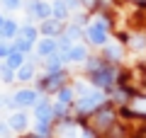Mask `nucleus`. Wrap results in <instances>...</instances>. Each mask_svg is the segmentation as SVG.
Here are the masks:
<instances>
[{"label": "nucleus", "instance_id": "27", "mask_svg": "<svg viewBox=\"0 0 146 138\" xmlns=\"http://www.w3.org/2000/svg\"><path fill=\"white\" fill-rule=\"evenodd\" d=\"M7 133H10V124L0 121V138H7Z\"/></svg>", "mask_w": 146, "mask_h": 138}, {"label": "nucleus", "instance_id": "16", "mask_svg": "<svg viewBox=\"0 0 146 138\" xmlns=\"http://www.w3.org/2000/svg\"><path fill=\"white\" fill-rule=\"evenodd\" d=\"M20 36L27 39V41H39L36 39V36H39V29H36L34 24H25V27H20Z\"/></svg>", "mask_w": 146, "mask_h": 138}, {"label": "nucleus", "instance_id": "12", "mask_svg": "<svg viewBox=\"0 0 146 138\" xmlns=\"http://www.w3.org/2000/svg\"><path fill=\"white\" fill-rule=\"evenodd\" d=\"M39 32H42L44 36H54V34H58V32H61V22L58 20H44L42 22V27H39Z\"/></svg>", "mask_w": 146, "mask_h": 138}, {"label": "nucleus", "instance_id": "22", "mask_svg": "<svg viewBox=\"0 0 146 138\" xmlns=\"http://www.w3.org/2000/svg\"><path fill=\"white\" fill-rule=\"evenodd\" d=\"M98 124H100V126H110V124H112V112H105V114H100V116H98Z\"/></svg>", "mask_w": 146, "mask_h": 138}, {"label": "nucleus", "instance_id": "3", "mask_svg": "<svg viewBox=\"0 0 146 138\" xmlns=\"http://www.w3.org/2000/svg\"><path fill=\"white\" fill-rule=\"evenodd\" d=\"M102 102H105L102 90H100V87H93L88 95L78 97V109H80V112H90V109H95L98 104H102Z\"/></svg>", "mask_w": 146, "mask_h": 138}, {"label": "nucleus", "instance_id": "14", "mask_svg": "<svg viewBox=\"0 0 146 138\" xmlns=\"http://www.w3.org/2000/svg\"><path fill=\"white\" fill-rule=\"evenodd\" d=\"M61 66H63V58L58 56V53L44 58V70H46V73H58V68H61Z\"/></svg>", "mask_w": 146, "mask_h": 138}, {"label": "nucleus", "instance_id": "18", "mask_svg": "<svg viewBox=\"0 0 146 138\" xmlns=\"http://www.w3.org/2000/svg\"><path fill=\"white\" fill-rule=\"evenodd\" d=\"M105 56L112 58V61H119L122 58V49L117 44H105Z\"/></svg>", "mask_w": 146, "mask_h": 138}, {"label": "nucleus", "instance_id": "24", "mask_svg": "<svg viewBox=\"0 0 146 138\" xmlns=\"http://www.w3.org/2000/svg\"><path fill=\"white\" fill-rule=\"evenodd\" d=\"M12 51V44H7V41H0V58H7Z\"/></svg>", "mask_w": 146, "mask_h": 138}, {"label": "nucleus", "instance_id": "4", "mask_svg": "<svg viewBox=\"0 0 146 138\" xmlns=\"http://www.w3.org/2000/svg\"><path fill=\"white\" fill-rule=\"evenodd\" d=\"M27 10L32 12V15L36 17V20H51L54 17V10L49 3H44V0H29V5H27Z\"/></svg>", "mask_w": 146, "mask_h": 138}, {"label": "nucleus", "instance_id": "7", "mask_svg": "<svg viewBox=\"0 0 146 138\" xmlns=\"http://www.w3.org/2000/svg\"><path fill=\"white\" fill-rule=\"evenodd\" d=\"M34 51H36V56L49 58V56H54V53L58 51V41H54L51 36H44V39H39L34 44Z\"/></svg>", "mask_w": 146, "mask_h": 138}, {"label": "nucleus", "instance_id": "11", "mask_svg": "<svg viewBox=\"0 0 146 138\" xmlns=\"http://www.w3.org/2000/svg\"><path fill=\"white\" fill-rule=\"evenodd\" d=\"M25 63H27V53L15 51V49H12V51H10V56L5 58V66L10 68V70H17V68H22Z\"/></svg>", "mask_w": 146, "mask_h": 138}, {"label": "nucleus", "instance_id": "2", "mask_svg": "<svg viewBox=\"0 0 146 138\" xmlns=\"http://www.w3.org/2000/svg\"><path fill=\"white\" fill-rule=\"evenodd\" d=\"M107 27H110L107 20H105V17H98V20L88 27L85 34H88V39L93 41L95 46H105V44H107Z\"/></svg>", "mask_w": 146, "mask_h": 138}, {"label": "nucleus", "instance_id": "9", "mask_svg": "<svg viewBox=\"0 0 146 138\" xmlns=\"http://www.w3.org/2000/svg\"><path fill=\"white\" fill-rule=\"evenodd\" d=\"M17 34H20V24H17L15 20H5V24L0 29V41H10V39H15Z\"/></svg>", "mask_w": 146, "mask_h": 138}, {"label": "nucleus", "instance_id": "26", "mask_svg": "<svg viewBox=\"0 0 146 138\" xmlns=\"http://www.w3.org/2000/svg\"><path fill=\"white\" fill-rule=\"evenodd\" d=\"M131 107H134V112H146V99H136Z\"/></svg>", "mask_w": 146, "mask_h": 138}, {"label": "nucleus", "instance_id": "29", "mask_svg": "<svg viewBox=\"0 0 146 138\" xmlns=\"http://www.w3.org/2000/svg\"><path fill=\"white\" fill-rule=\"evenodd\" d=\"M7 102H10V99H5V95H0V109L7 107Z\"/></svg>", "mask_w": 146, "mask_h": 138}, {"label": "nucleus", "instance_id": "31", "mask_svg": "<svg viewBox=\"0 0 146 138\" xmlns=\"http://www.w3.org/2000/svg\"><path fill=\"white\" fill-rule=\"evenodd\" d=\"M83 3H85V5H93V3H95V0H83Z\"/></svg>", "mask_w": 146, "mask_h": 138}, {"label": "nucleus", "instance_id": "10", "mask_svg": "<svg viewBox=\"0 0 146 138\" xmlns=\"http://www.w3.org/2000/svg\"><path fill=\"white\" fill-rule=\"evenodd\" d=\"M7 124H10L12 131H25V128L29 126V116H27L25 112H15L10 119H7Z\"/></svg>", "mask_w": 146, "mask_h": 138}, {"label": "nucleus", "instance_id": "19", "mask_svg": "<svg viewBox=\"0 0 146 138\" xmlns=\"http://www.w3.org/2000/svg\"><path fill=\"white\" fill-rule=\"evenodd\" d=\"M73 97H76V92L71 90V87H63V90H58V104H71L73 102Z\"/></svg>", "mask_w": 146, "mask_h": 138}, {"label": "nucleus", "instance_id": "25", "mask_svg": "<svg viewBox=\"0 0 146 138\" xmlns=\"http://www.w3.org/2000/svg\"><path fill=\"white\" fill-rule=\"evenodd\" d=\"M66 36H68V39H78V36H80V29H78V27H68Z\"/></svg>", "mask_w": 146, "mask_h": 138}, {"label": "nucleus", "instance_id": "13", "mask_svg": "<svg viewBox=\"0 0 146 138\" xmlns=\"http://www.w3.org/2000/svg\"><path fill=\"white\" fill-rule=\"evenodd\" d=\"M15 80H20V82L34 80V66H32V63H25L22 68H17L15 70Z\"/></svg>", "mask_w": 146, "mask_h": 138}, {"label": "nucleus", "instance_id": "23", "mask_svg": "<svg viewBox=\"0 0 146 138\" xmlns=\"http://www.w3.org/2000/svg\"><path fill=\"white\" fill-rule=\"evenodd\" d=\"M71 46H73V39H68V36H63V39L58 41V51H61V53H66L68 49H71Z\"/></svg>", "mask_w": 146, "mask_h": 138}, {"label": "nucleus", "instance_id": "5", "mask_svg": "<svg viewBox=\"0 0 146 138\" xmlns=\"http://www.w3.org/2000/svg\"><path fill=\"white\" fill-rule=\"evenodd\" d=\"M115 78H117V70L115 68H110V66H100L98 73H95V87H110V85H115Z\"/></svg>", "mask_w": 146, "mask_h": 138}, {"label": "nucleus", "instance_id": "6", "mask_svg": "<svg viewBox=\"0 0 146 138\" xmlns=\"http://www.w3.org/2000/svg\"><path fill=\"white\" fill-rule=\"evenodd\" d=\"M34 119H36V121H42V124H49L54 119V107H51V102H49L46 97L39 99V102L34 104Z\"/></svg>", "mask_w": 146, "mask_h": 138}, {"label": "nucleus", "instance_id": "1", "mask_svg": "<svg viewBox=\"0 0 146 138\" xmlns=\"http://www.w3.org/2000/svg\"><path fill=\"white\" fill-rule=\"evenodd\" d=\"M39 92L32 90V87H22V90H17L15 95H12V99L7 102V107H17V109H29L34 107L36 102H39Z\"/></svg>", "mask_w": 146, "mask_h": 138}, {"label": "nucleus", "instance_id": "21", "mask_svg": "<svg viewBox=\"0 0 146 138\" xmlns=\"http://www.w3.org/2000/svg\"><path fill=\"white\" fill-rule=\"evenodd\" d=\"M5 10H20L22 7V0H0Z\"/></svg>", "mask_w": 146, "mask_h": 138}, {"label": "nucleus", "instance_id": "30", "mask_svg": "<svg viewBox=\"0 0 146 138\" xmlns=\"http://www.w3.org/2000/svg\"><path fill=\"white\" fill-rule=\"evenodd\" d=\"M5 20H7L5 15H0V29H3V24H5Z\"/></svg>", "mask_w": 146, "mask_h": 138}, {"label": "nucleus", "instance_id": "8", "mask_svg": "<svg viewBox=\"0 0 146 138\" xmlns=\"http://www.w3.org/2000/svg\"><path fill=\"white\" fill-rule=\"evenodd\" d=\"M61 58H63V61H68V63H80V61H85V58H88V51H85V46L73 44Z\"/></svg>", "mask_w": 146, "mask_h": 138}, {"label": "nucleus", "instance_id": "28", "mask_svg": "<svg viewBox=\"0 0 146 138\" xmlns=\"http://www.w3.org/2000/svg\"><path fill=\"white\" fill-rule=\"evenodd\" d=\"M134 46H136V49H139V46H141V49H144V46H146V41H144V36H136V41H134Z\"/></svg>", "mask_w": 146, "mask_h": 138}, {"label": "nucleus", "instance_id": "17", "mask_svg": "<svg viewBox=\"0 0 146 138\" xmlns=\"http://www.w3.org/2000/svg\"><path fill=\"white\" fill-rule=\"evenodd\" d=\"M12 49H15V51H22V53H29L32 49H34V41H27V39H22V36H15Z\"/></svg>", "mask_w": 146, "mask_h": 138}, {"label": "nucleus", "instance_id": "20", "mask_svg": "<svg viewBox=\"0 0 146 138\" xmlns=\"http://www.w3.org/2000/svg\"><path fill=\"white\" fill-rule=\"evenodd\" d=\"M0 80H3V82H12V80H15V70H10L5 63L0 66Z\"/></svg>", "mask_w": 146, "mask_h": 138}, {"label": "nucleus", "instance_id": "15", "mask_svg": "<svg viewBox=\"0 0 146 138\" xmlns=\"http://www.w3.org/2000/svg\"><path fill=\"white\" fill-rule=\"evenodd\" d=\"M51 10H54V20H58V22H63L68 17V5L63 3V0H54Z\"/></svg>", "mask_w": 146, "mask_h": 138}]
</instances>
